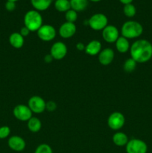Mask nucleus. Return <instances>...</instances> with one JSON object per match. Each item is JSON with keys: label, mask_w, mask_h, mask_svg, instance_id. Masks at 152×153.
Here are the masks:
<instances>
[{"label": "nucleus", "mask_w": 152, "mask_h": 153, "mask_svg": "<svg viewBox=\"0 0 152 153\" xmlns=\"http://www.w3.org/2000/svg\"><path fill=\"white\" fill-rule=\"evenodd\" d=\"M130 52L137 63H146L152 58V44L145 39L138 40L131 45Z\"/></svg>", "instance_id": "1"}, {"label": "nucleus", "mask_w": 152, "mask_h": 153, "mask_svg": "<svg viewBox=\"0 0 152 153\" xmlns=\"http://www.w3.org/2000/svg\"><path fill=\"white\" fill-rule=\"evenodd\" d=\"M143 32V27L139 22L129 20L125 22L121 28L122 37L127 39H134L140 37Z\"/></svg>", "instance_id": "2"}, {"label": "nucleus", "mask_w": 152, "mask_h": 153, "mask_svg": "<svg viewBox=\"0 0 152 153\" xmlns=\"http://www.w3.org/2000/svg\"><path fill=\"white\" fill-rule=\"evenodd\" d=\"M24 24L30 31H37L43 25L42 15L36 10H28L24 16Z\"/></svg>", "instance_id": "3"}, {"label": "nucleus", "mask_w": 152, "mask_h": 153, "mask_svg": "<svg viewBox=\"0 0 152 153\" xmlns=\"http://www.w3.org/2000/svg\"><path fill=\"white\" fill-rule=\"evenodd\" d=\"M88 24L92 29L95 31H101L107 25L108 19L104 13H95L89 19Z\"/></svg>", "instance_id": "4"}, {"label": "nucleus", "mask_w": 152, "mask_h": 153, "mask_svg": "<svg viewBox=\"0 0 152 153\" xmlns=\"http://www.w3.org/2000/svg\"><path fill=\"white\" fill-rule=\"evenodd\" d=\"M125 146L127 153H147L148 152L147 144L140 139H131Z\"/></svg>", "instance_id": "5"}, {"label": "nucleus", "mask_w": 152, "mask_h": 153, "mask_svg": "<svg viewBox=\"0 0 152 153\" xmlns=\"http://www.w3.org/2000/svg\"><path fill=\"white\" fill-rule=\"evenodd\" d=\"M13 114L16 119L22 122L28 121L32 117V111L28 106L25 105H17L15 106Z\"/></svg>", "instance_id": "6"}, {"label": "nucleus", "mask_w": 152, "mask_h": 153, "mask_svg": "<svg viewBox=\"0 0 152 153\" xmlns=\"http://www.w3.org/2000/svg\"><path fill=\"white\" fill-rule=\"evenodd\" d=\"M37 36L43 41L49 42L56 37V29L51 25H43L38 29Z\"/></svg>", "instance_id": "7"}, {"label": "nucleus", "mask_w": 152, "mask_h": 153, "mask_svg": "<svg viewBox=\"0 0 152 153\" xmlns=\"http://www.w3.org/2000/svg\"><path fill=\"white\" fill-rule=\"evenodd\" d=\"M125 123V116L120 112H113L107 120L108 126L113 130H119L124 126Z\"/></svg>", "instance_id": "8"}, {"label": "nucleus", "mask_w": 152, "mask_h": 153, "mask_svg": "<svg viewBox=\"0 0 152 153\" xmlns=\"http://www.w3.org/2000/svg\"><path fill=\"white\" fill-rule=\"evenodd\" d=\"M46 102L42 97L34 96L28 100V107L32 113L41 114L46 110Z\"/></svg>", "instance_id": "9"}, {"label": "nucleus", "mask_w": 152, "mask_h": 153, "mask_svg": "<svg viewBox=\"0 0 152 153\" xmlns=\"http://www.w3.org/2000/svg\"><path fill=\"white\" fill-rule=\"evenodd\" d=\"M67 54V47L63 42H56L52 46L50 55L55 60H62Z\"/></svg>", "instance_id": "10"}, {"label": "nucleus", "mask_w": 152, "mask_h": 153, "mask_svg": "<svg viewBox=\"0 0 152 153\" xmlns=\"http://www.w3.org/2000/svg\"><path fill=\"white\" fill-rule=\"evenodd\" d=\"M102 37L103 39L107 43H116L117 39L119 37V30L114 25H107L102 30Z\"/></svg>", "instance_id": "11"}, {"label": "nucleus", "mask_w": 152, "mask_h": 153, "mask_svg": "<svg viewBox=\"0 0 152 153\" xmlns=\"http://www.w3.org/2000/svg\"><path fill=\"white\" fill-rule=\"evenodd\" d=\"M9 148L15 152H22L25 149L26 143L22 137L17 135L11 136L7 141Z\"/></svg>", "instance_id": "12"}, {"label": "nucleus", "mask_w": 152, "mask_h": 153, "mask_svg": "<svg viewBox=\"0 0 152 153\" xmlns=\"http://www.w3.org/2000/svg\"><path fill=\"white\" fill-rule=\"evenodd\" d=\"M76 32V25L73 22H66L61 25L59 28V34L64 39L73 37Z\"/></svg>", "instance_id": "13"}, {"label": "nucleus", "mask_w": 152, "mask_h": 153, "mask_svg": "<svg viewBox=\"0 0 152 153\" xmlns=\"http://www.w3.org/2000/svg\"><path fill=\"white\" fill-rule=\"evenodd\" d=\"M114 51L110 48H106L98 54V61L104 66L109 65L114 59Z\"/></svg>", "instance_id": "14"}, {"label": "nucleus", "mask_w": 152, "mask_h": 153, "mask_svg": "<svg viewBox=\"0 0 152 153\" xmlns=\"http://www.w3.org/2000/svg\"><path fill=\"white\" fill-rule=\"evenodd\" d=\"M101 49V42L97 40H91L89 43L85 47V52L87 55L94 56L97 55L100 53Z\"/></svg>", "instance_id": "15"}, {"label": "nucleus", "mask_w": 152, "mask_h": 153, "mask_svg": "<svg viewBox=\"0 0 152 153\" xmlns=\"http://www.w3.org/2000/svg\"><path fill=\"white\" fill-rule=\"evenodd\" d=\"M24 37L19 32L12 33L9 37V43L15 49H20L24 45Z\"/></svg>", "instance_id": "16"}, {"label": "nucleus", "mask_w": 152, "mask_h": 153, "mask_svg": "<svg viewBox=\"0 0 152 153\" xmlns=\"http://www.w3.org/2000/svg\"><path fill=\"white\" fill-rule=\"evenodd\" d=\"M52 0H31V5L37 11H43L51 6Z\"/></svg>", "instance_id": "17"}, {"label": "nucleus", "mask_w": 152, "mask_h": 153, "mask_svg": "<svg viewBox=\"0 0 152 153\" xmlns=\"http://www.w3.org/2000/svg\"><path fill=\"white\" fill-rule=\"evenodd\" d=\"M116 48L120 53H125L130 49V43L127 38L124 37H119L116 41Z\"/></svg>", "instance_id": "18"}, {"label": "nucleus", "mask_w": 152, "mask_h": 153, "mask_svg": "<svg viewBox=\"0 0 152 153\" xmlns=\"http://www.w3.org/2000/svg\"><path fill=\"white\" fill-rule=\"evenodd\" d=\"M113 141L114 144L117 146H126L128 142L129 141L128 137L126 134L121 131H118L113 136Z\"/></svg>", "instance_id": "19"}, {"label": "nucleus", "mask_w": 152, "mask_h": 153, "mask_svg": "<svg viewBox=\"0 0 152 153\" xmlns=\"http://www.w3.org/2000/svg\"><path fill=\"white\" fill-rule=\"evenodd\" d=\"M71 9L76 12L83 11L88 5V0H69Z\"/></svg>", "instance_id": "20"}, {"label": "nucleus", "mask_w": 152, "mask_h": 153, "mask_svg": "<svg viewBox=\"0 0 152 153\" xmlns=\"http://www.w3.org/2000/svg\"><path fill=\"white\" fill-rule=\"evenodd\" d=\"M42 127V123L37 117H32L28 121V128L31 132H38Z\"/></svg>", "instance_id": "21"}, {"label": "nucleus", "mask_w": 152, "mask_h": 153, "mask_svg": "<svg viewBox=\"0 0 152 153\" xmlns=\"http://www.w3.org/2000/svg\"><path fill=\"white\" fill-rule=\"evenodd\" d=\"M55 7L59 12H66L71 9L69 0H56L55 1Z\"/></svg>", "instance_id": "22"}, {"label": "nucleus", "mask_w": 152, "mask_h": 153, "mask_svg": "<svg viewBox=\"0 0 152 153\" xmlns=\"http://www.w3.org/2000/svg\"><path fill=\"white\" fill-rule=\"evenodd\" d=\"M137 63L133 58H128L124 63L123 68L127 73H132L137 68Z\"/></svg>", "instance_id": "23"}, {"label": "nucleus", "mask_w": 152, "mask_h": 153, "mask_svg": "<svg viewBox=\"0 0 152 153\" xmlns=\"http://www.w3.org/2000/svg\"><path fill=\"white\" fill-rule=\"evenodd\" d=\"M123 12L124 14L128 17H133L136 15L137 9H136L135 6L132 3H131V4H127L124 5Z\"/></svg>", "instance_id": "24"}, {"label": "nucleus", "mask_w": 152, "mask_h": 153, "mask_svg": "<svg viewBox=\"0 0 152 153\" xmlns=\"http://www.w3.org/2000/svg\"><path fill=\"white\" fill-rule=\"evenodd\" d=\"M65 18L66 19V22H73L74 23L77 19V12L75 10H72V9H69V10L66 12Z\"/></svg>", "instance_id": "25"}, {"label": "nucleus", "mask_w": 152, "mask_h": 153, "mask_svg": "<svg viewBox=\"0 0 152 153\" xmlns=\"http://www.w3.org/2000/svg\"><path fill=\"white\" fill-rule=\"evenodd\" d=\"M34 153H53L52 147L46 143L39 145L34 151Z\"/></svg>", "instance_id": "26"}, {"label": "nucleus", "mask_w": 152, "mask_h": 153, "mask_svg": "<svg viewBox=\"0 0 152 153\" xmlns=\"http://www.w3.org/2000/svg\"><path fill=\"white\" fill-rule=\"evenodd\" d=\"M10 128L7 126L0 127V139H5L10 135Z\"/></svg>", "instance_id": "27"}, {"label": "nucleus", "mask_w": 152, "mask_h": 153, "mask_svg": "<svg viewBox=\"0 0 152 153\" xmlns=\"http://www.w3.org/2000/svg\"><path fill=\"white\" fill-rule=\"evenodd\" d=\"M56 108H57V105L55 102L49 101L48 102H46V109H47L49 111H54Z\"/></svg>", "instance_id": "28"}, {"label": "nucleus", "mask_w": 152, "mask_h": 153, "mask_svg": "<svg viewBox=\"0 0 152 153\" xmlns=\"http://www.w3.org/2000/svg\"><path fill=\"white\" fill-rule=\"evenodd\" d=\"M5 8L8 11H13L16 8V2H14V1H7V2L5 3Z\"/></svg>", "instance_id": "29"}, {"label": "nucleus", "mask_w": 152, "mask_h": 153, "mask_svg": "<svg viewBox=\"0 0 152 153\" xmlns=\"http://www.w3.org/2000/svg\"><path fill=\"white\" fill-rule=\"evenodd\" d=\"M30 32H31V31H30L29 30H28V28H27L25 26H24V27H22V28H21L20 31H19V33H20V34H21V35H22L23 37H27V36H28V34H29Z\"/></svg>", "instance_id": "30"}, {"label": "nucleus", "mask_w": 152, "mask_h": 153, "mask_svg": "<svg viewBox=\"0 0 152 153\" xmlns=\"http://www.w3.org/2000/svg\"><path fill=\"white\" fill-rule=\"evenodd\" d=\"M85 47H86V46H84V44L83 43H81V42H79V43H77L76 44V48L79 51L85 50Z\"/></svg>", "instance_id": "31"}, {"label": "nucleus", "mask_w": 152, "mask_h": 153, "mask_svg": "<svg viewBox=\"0 0 152 153\" xmlns=\"http://www.w3.org/2000/svg\"><path fill=\"white\" fill-rule=\"evenodd\" d=\"M53 59L54 58H52V56L50 54H49V55H46L44 58V61L46 63H51Z\"/></svg>", "instance_id": "32"}, {"label": "nucleus", "mask_w": 152, "mask_h": 153, "mask_svg": "<svg viewBox=\"0 0 152 153\" xmlns=\"http://www.w3.org/2000/svg\"><path fill=\"white\" fill-rule=\"evenodd\" d=\"M119 1H120L121 3H122L125 5V4H131V3H132V1L134 0H119Z\"/></svg>", "instance_id": "33"}, {"label": "nucleus", "mask_w": 152, "mask_h": 153, "mask_svg": "<svg viewBox=\"0 0 152 153\" xmlns=\"http://www.w3.org/2000/svg\"><path fill=\"white\" fill-rule=\"evenodd\" d=\"M88 1H93V2H98V1H101V0H88Z\"/></svg>", "instance_id": "34"}, {"label": "nucleus", "mask_w": 152, "mask_h": 153, "mask_svg": "<svg viewBox=\"0 0 152 153\" xmlns=\"http://www.w3.org/2000/svg\"><path fill=\"white\" fill-rule=\"evenodd\" d=\"M7 1H14V2H16V1H19V0H7Z\"/></svg>", "instance_id": "35"}, {"label": "nucleus", "mask_w": 152, "mask_h": 153, "mask_svg": "<svg viewBox=\"0 0 152 153\" xmlns=\"http://www.w3.org/2000/svg\"><path fill=\"white\" fill-rule=\"evenodd\" d=\"M52 1H56V0H52Z\"/></svg>", "instance_id": "36"}]
</instances>
